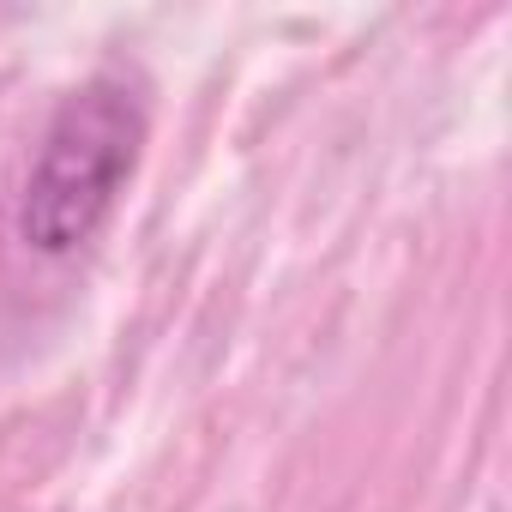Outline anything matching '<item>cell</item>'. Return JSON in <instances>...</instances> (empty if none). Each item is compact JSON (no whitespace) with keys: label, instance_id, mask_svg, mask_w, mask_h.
<instances>
[{"label":"cell","instance_id":"obj_1","mask_svg":"<svg viewBox=\"0 0 512 512\" xmlns=\"http://www.w3.org/2000/svg\"><path fill=\"white\" fill-rule=\"evenodd\" d=\"M151 115L127 73H91L79 91L61 97L49 115L25 187H19V235L43 260H73L85 253L103 223L115 217L139 151H145Z\"/></svg>","mask_w":512,"mask_h":512}]
</instances>
